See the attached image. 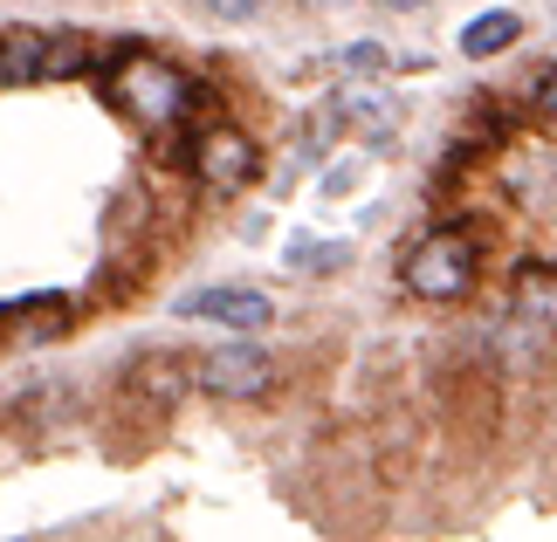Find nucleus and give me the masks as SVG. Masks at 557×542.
<instances>
[{"label": "nucleus", "mask_w": 557, "mask_h": 542, "mask_svg": "<svg viewBox=\"0 0 557 542\" xmlns=\"http://www.w3.org/2000/svg\"><path fill=\"white\" fill-rule=\"evenodd\" d=\"M200 8H207V14H221V21H255V14L269 8V0H200Z\"/></svg>", "instance_id": "obj_9"}, {"label": "nucleus", "mask_w": 557, "mask_h": 542, "mask_svg": "<svg viewBox=\"0 0 557 542\" xmlns=\"http://www.w3.org/2000/svg\"><path fill=\"white\" fill-rule=\"evenodd\" d=\"M537 124H544V131L557 138V70L544 76V90H537Z\"/></svg>", "instance_id": "obj_10"}, {"label": "nucleus", "mask_w": 557, "mask_h": 542, "mask_svg": "<svg viewBox=\"0 0 557 542\" xmlns=\"http://www.w3.org/2000/svg\"><path fill=\"white\" fill-rule=\"evenodd\" d=\"M180 316H207V323H227V330H262L275 316V302L255 295V289H200V295L180 302Z\"/></svg>", "instance_id": "obj_5"}, {"label": "nucleus", "mask_w": 557, "mask_h": 542, "mask_svg": "<svg viewBox=\"0 0 557 542\" xmlns=\"http://www.w3.org/2000/svg\"><path fill=\"white\" fill-rule=\"evenodd\" d=\"M55 330H62V302H14V310H0V337L35 343V337H55Z\"/></svg>", "instance_id": "obj_7"}, {"label": "nucleus", "mask_w": 557, "mask_h": 542, "mask_svg": "<svg viewBox=\"0 0 557 542\" xmlns=\"http://www.w3.org/2000/svg\"><path fill=\"white\" fill-rule=\"evenodd\" d=\"M385 8H399V14H413V8H426V0H385Z\"/></svg>", "instance_id": "obj_11"}, {"label": "nucleus", "mask_w": 557, "mask_h": 542, "mask_svg": "<svg viewBox=\"0 0 557 542\" xmlns=\"http://www.w3.org/2000/svg\"><path fill=\"white\" fill-rule=\"evenodd\" d=\"M103 97H111V111L132 117L138 131H165V124L186 117L193 83H186V70H173V62H159V55H124V62L103 70Z\"/></svg>", "instance_id": "obj_1"}, {"label": "nucleus", "mask_w": 557, "mask_h": 542, "mask_svg": "<svg viewBox=\"0 0 557 542\" xmlns=\"http://www.w3.org/2000/svg\"><path fill=\"white\" fill-rule=\"evenodd\" d=\"M351 124H366V138H393V103H379V97H345L337 103Z\"/></svg>", "instance_id": "obj_8"}, {"label": "nucleus", "mask_w": 557, "mask_h": 542, "mask_svg": "<svg viewBox=\"0 0 557 542\" xmlns=\"http://www.w3.org/2000/svg\"><path fill=\"white\" fill-rule=\"evenodd\" d=\"M193 385L213 392V399H262L275 385V364H269V351H255V343H227V351L193 364Z\"/></svg>", "instance_id": "obj_3"}, {"label": "nucleus", "mask_w": 557, "mask_h": 542, "mask_svg": "<svg viewBox=\"0 0 557 542\" xmlns=\"http://www.w3.org/2000/svg\"><path fill=\"white\" fill-rule=\"evenodd\" d=\"M193 172H200V186L242 192V186L255 179V144L234 131V124H213V131L193 138Z\"/></svg>", "instance_id": "obj_4"}, {"label": "nucleus", "mask_w": 557, "mask_h": 542, "mask_svg": "<svg viewBox=\"0 0 557 542\" xmlns=\"http://www.w3.org/2000/svg\"><path fill=\"white\" fill-rule=\"evenodd\" d=\"M517 35H523V14L488 8V14H475V21L461 28V55H468V62H488V55H503Z\"/></svg>", "instance_id": "obj_6"}, {"label": "nucleus", "mask_w": 557, "mask_h": 542, "mask_svg": "<svg viewBox=\"0 0 557 542\" xmlns=\"http://www.w3.org/2000/svg\"><path fill=\"white\" fill-rule=\"evenodd\" d=\"M399 281H406L413 295H426V302L468 295V281H475V248H468V234H455V227L426 234V241L399 262Z\"/></svg>", "instance_id": "obj_2"}]
</instances>
